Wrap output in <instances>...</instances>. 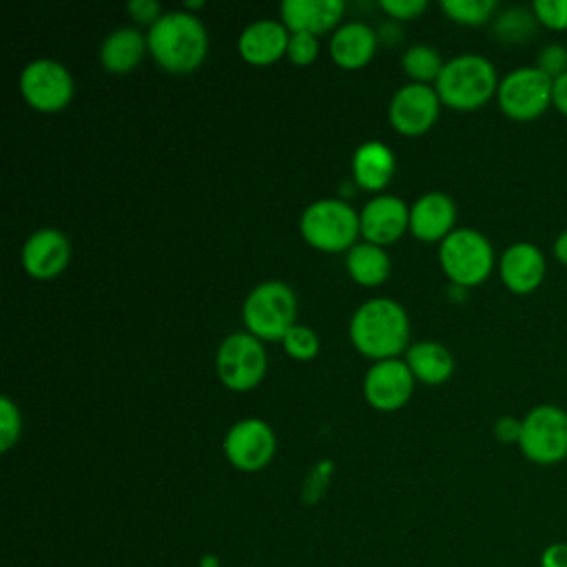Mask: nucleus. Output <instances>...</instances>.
Segmentation results:
<instances>
[{
	"label": "nucleus",
	"instance_id": "f257e3e1",
	"mask_svg": "<svg viewBox=\"0 0 567 567\" xmlns=\"http://www.w3.org/2000/svg\"><path fill=\"white\" fill-rule=\"evenodd\" d=\"M410 319L403 306L388 297H374L361 303L350 319V341L374 359H396L408 348Z\"/></svg>",
	"mask_w": 567,
	"mask_h": 567
},
{
	"label": "nucleus",
	"instance_id": "f03ea898",
	"mask_svg": "<svg viewBox=\"0 0 567 567\" xmlns=\"http://www.w3.org/2000/svg\"><path fill=\"white\" fill-rule=\"evenodd\" d=\"M148 51L155 62L171 73L195 71L208 49V35L202 20L188 11H168L151 24L146 33Z\"/></svg>",
	"mask_w": 567,
	"mask_h": 567
},
{
	"label": "nucleus",
	"instance_id": "7ed1b4c3",
	"mask_svg": "<svg viewBox=\"0 0 567 567\" xmlns=\"http://www.w3.org/2000/svg\"><path fill=\"white\" fill-rule=\"evenodd\" d=\"M494 64L478 53H461L447 60L434 82L441 104L454 111H476L487 104L498 89Z\"/></svg>",
	"mask_w": 567,
	"mask_h": 567
},
{
	"label": "nucleus",
	"instance_id": "20e7f679",
	"mask_svg": "<svg viewBox=\"0 0 567 567\" xmlns=\"http://www.w3.org/2000/svg\"><path fill=\"white\" fill-rule=\"evenodd\" d=\"M244 323L250 334L261 341H277L295 326L297 299L288 284L264 281L257 284L241 308Z\"/></svg>",
	"mask_w": 567,
	"mask_h": 567
},
{
	"label": "nucleus",
	"instance_id": "39448f33",
	"mask_svg": "<svg viewBox=\"0 0 567 567\" xmlns=\"http://www.w3.org/2000/svg\"><path fill=\"white\" fill-rule=\"evenodd\" d=\"M303 239L326 252H341L354 246L361 233L359 213L343 199L326 197L312 202L299 221Z\"/></svg>",
	"mask_w": 567,
	"mask_h": 567
},
{
	"label": "nucleus",
	"instance_id": "423d86ee",
	"mask_svg": "<svg viewBox=\"0 0 567 567\" xmlns=\"http://www.w3.org/2000/svg\"><path fill=\"white\" fill-rule=\"evenodd\" d=\"M439 261L452 284L472 288L483 284L494 270V248L483 233L454 228L439 246Z\"/></svg>",
	"mask_w": 567,
	"mask_h": 567
},
{
	"label": "nucleus",
	"instance_id": "0eeeda50",
	"mask_svg": "<svg viewBox=\"0 0 567 567\" xmlns=\"http://www.w3.org/2000/svg\"><path fill=\"white\" fill-rule=\"evenodd\" d=\"M518 450L536 465H556L567 458V412L540 403L523 416Z\"/></svg>",
	"mask_w": 567,
	"mask_h": 567
},
{
	"label": "nucleus",
	"instance_id": "6e6552de",
	"mask_svg": "<svg viewBox=\"0 0 567 567\" xmlns=\"http://www.w3.org/2000/svg\"><path fill=\"white\" fill-rule=\"evenodd\" d=\"M498 109L514 122H532L551 106V78L536 64L512 69L496 89Z\"/></svg>",
	"mask_w": 567,
	"mask_h": 567
},
{
	"label": "nucleus",
	"instance_id": "1a4fd4ad",
	"mask_svg": "<svg viewBox=\"0 0 567 567\" xmlns=\"http://www.w3.org/2000/svg\"><path fill=\"white\" fill-rule=\"evenodd\" d=\"M215 365L226 388L246 392L264 379L268 359L261 339L250 332H235L221 341Z\"/></svg>",
	"mask_w": 567,
	"mask_h": 567
},
{
	"label": "nucleus",
	"instance_id": "9d476101",
	"mask_svg": "<svg viewBox=\"0 0 567 567\" xmlns=\"http://www.w3.org/2000/svg\"><path fill=\"white\" fill-rule=\"evenodd\" d=\"M20 93L35 111L55 113L71 102L73 78L64 64L40 58L22 69Z\"/></svg>",
	"mask_w": 567,
	"mask_h": 567
},
{
	"label": "nucleus",
	"instance_id": "9b49d317",
	"mask_svg": "<svg viewBox=\"0 0 567 567\" xmlns=\"http://www.w3.org/2000/svg\"><path fill=\"white\" fill-rule=\"evenodd\" d=\"M224 454L241 472H259L275 456V434L261 419H241L224 436Z\"/></svg>",
	"mask_w": 567,
	"mask_h": 567
},
{
	"label": "nucleus",
	"instance_id": "f8f14e48",
	"mask_svg": "<svg viewBox=\"0 0 567 567\" xmlns=\"http://www.w3.org/2000/svg\"><path fill=\"white\" fill-rule=\"evenodd\" d=\"M439 109L441 100L434 86L410 82L394 91L388 106V117L399 133L421 135L427 128H432V124L439 117Z\"/></svg>",
	"mask_w": 567,
	"mask_h": 567
},
{
	"label": "nucleus",
	"instance_id": "ddd939ff",
	"mask_svg": "<svg viewBox=\"0 0 567 567\" xmlns=\"http://www.w3.org/2000/svg\"><path fill=\"white\" fill-rule=\"evenodd\" d=\"M414 390V374L401 359L374 361L363 379L365 401L381 410L392 412L408 403Z\"/></svg>",
	"mask_w": 567,
	"mask_h": 567
},
{
	"label": "nucleus",
	"instance_id": "4468645a",
	"mask_svg": "<svg viewBox=\"0 0 567 567\" xmlns=\"http://www.w3.org/2000/svg\"><path fill=\"white\" fill-rule=\"evenodd\" d=\"M498 275L509 292L529 295L540 288L547 275L545 255L532 241H514L498 259Z\"/></svg>",
	"mask_w": 567,
	"mask_h": 567
},
{
	"label": "nucleus",
	"instance_id": "2eb2a0df",
	"mask_svg": "<svg viewBox=\"0 0 567 567\" xmlns=\"http://www.w3.org/2000/svg\"><path fill=\"white\" fill-rule=\"evenodd\" d=\"M359 226L365 241L377 246L392 244L410 228V208L401 197L377 195L361 208Z\"/></svg>",
	"mask_w": 567,
	"mask_h": 567
},
{
	"label": "nucleus",
	"instance_id": "dca6fc26",
	"mask_svg": "<svg viewBox=\"0 0 567 567\" xmlns=\"http://www.w3.org/2000/svg\"><path fill=\"white\" fill-rule=\"evenodd\" d=\"M71 259V244L66 235L55 228H40L22 246V266L35 279H51L60 275Z\"/></svg>",
	"mask_w": 567,
	"mask_h": 567
},
{
	"label": "nucleus",
	"instance_id": "f3484780",
	"mask_svg": "<svg viewBox=\"0 0 567 567\" xmlns=\"http://www.w3.org/2000/svg\"><path fill=\"white\" fill-rule=\"evenodd\" d=\"M456 221V206L450 195L430 190L410 206V230L423 241H443Z\"/></svg>",
	"mask_w": 567,
	"mask_h": 567
},
{
	"label": "nucleus",
	"instance_id": "a211bd4d",
	"mask_svg": "<svg viewBox=\"0 0 567 567\" xmlns=\"http://www.w3.org/2000/svg\"><path fill=\"white\" fill-rule=\"evenodd\" d=\"M341 0H286L281 2V22L290 33H326L343 16Z\"/></svg>",
	"mask_w": 567,
	"mask_h": 567
},
{
	"label": "nucleus",
	"instance_id": "6ab92c4d",
	"mask_svg": "<svg viewBox=\"0 0 567 567\" xmlns=\"http://www.w3.org/2000/svg\"><path fill=\"white\" fill-rule=\"evenodd\" d=\"M290 31L279 20H255L237 40L239 53L250 64H270L279 60L288 49Z\"/></svg>",
	"mask_w": 567,
	"mask_h": 567
},
{
	"label": "nucleus",
	"instance_id": "aec40b11",
	"mask_svg": "<svg viewBox=\"0 0 567 567\" xmlns=\"http://www.w3.org/2000/svg\"><path fill=\"white\" fill-rule=\"evenodd\" d=\"M377 49V33L365 22H346L330 38V58L343 69L368 64Z\"/></svg>",
	"mask_w": 567,
	"mask_h": 567
},
{
	"label": "nucleus",
	"instance_id": "412c9836",
	"mask_svg": "<svg viewBox=\"0 0 567 567\" xmlns=\"http://www.w3.org/2000/svg\"><path fill=\"white\" fill-rule=\"evenodd\" d=\"M148 49L146 35L133 27H120L109 33L100 49V62L109 73H128L133 71Z\"/></svg>",
	"mask_w": 567,
	"mask_h": 567
},
{
	"label": "nucleus",
	"instance_id": "4be33fe9",
	"mask_svg": "<svg viewBox=\"0 0 567 567\" xmlns=\"http://www.w3.org/2000/svg\"><path fill=\"white\" fill-rule=\"evenodd\" d=\"M352 175L361 188L381 190L394 175V153L383 142H363L352 155Z\"/></svg>",
	"mask_w": 567,
	"mask_h": 567
},
{
	"label": "nucleus",
	"instance_id": "5701e85b",
	"mask_svg": "<svg viewBox=\"0 0 567 567\" xmlns=\"http://www.w3.org/2000/svg\"><path fill=\"white\" fill-rule=\"evenodd\" d=\"M405 363L412 370L414 379L439 385L447 381L454 372V357L452 352L436 341H416L405 352Z\"/></svg>",
	"mask_w": 567,
	"mask_h": 567
},
{
	"label": "nucleus",
	"instance_id": "b1692460",
	"mask_svg": "<svg viewBox=\"0 0 567 567\" xmlns=\"http://www.w3.org/2000/svg\"><path fill=\"white\" fill-rule=\"evenodd\" d=\"M346 268L357 284L379 286L390 275V257L383 246H377L372 241H361L348 250Z\"/></svg>",
	"mask_w": 567,
	"mask_h": 567
},
{
	"label": "nucleus",
	"instance_id": "393cba45",
	"mask_svg": "<svg viewBox=\"0 0 567 567\" xmlns=\"http://www.w3.org/2000/svg\"><path fill=\"white\" fill-rule=\"evenodd\" d=\"M536 18L532 7L523 9V7H509L501 13L494 16L492 20V33L496 40L505 42V44H520L527 42L534 31H536Z\"/></svg>",
	"mask_w": 567,
	"mask_h": 567
},
{
	"label": "nucleus",
	"instance_id": "a878e982",
	"mask_svg": "<svg viewBox=\"0 0 567 567\" xmlns=\"http://www.w3.org/2000/svg\"><path fill=\"white\" fill-rule=\"evenodd\" d=\"M401 62H403L405 73L410 78H414L416 82H421V84H427L430 80L436 82V78H439V73H441L443 64H445L441 60V53L434 47H430V44H412L403 53Z\"/></svg>",
	"mask_w": 567,
	"mask_h": 567
},
{
	"label": "nucleus",
	"instance_id": "bb28decb",
	"mask_svg": "<svg viewBox=\"0 0 567 567\" xmlns=\"http://www.w3.org/2000/svg\"><path fill=\"white\" fill-rule=\"evenodd\" d=\"M443 13L458 24L478 27L494 20L498 11L496 0H441Z\"/></svg>",
	"mask_w": 567,
	"mask_h": 567
},
{
	"label": "nucleus",
	"instance_id": "cd10ccee",
	"mask_svg": "<svg viewBox=\"0 0 567 567\" xmlns=\"http://www.w3.org/2000/svg\"><path fill=\"white\" fill-rule=\"evenodd\" d=\"M284 348L286 352L297 359V361H310L319 352V337L312 328L295 323L286 334H284Z\"/></svg>",
	"mask_w": 567,
	"mask_h": 567
},
{
	"label": "nucleus",
	"instance_id": "c85d7f7f",
	"mask_svg": "<svg viewBox=\"0 0 567 567\" xmlns=\"http://www.w3.org/2000/svg\"><path fill=\"white\" fill-rule=\"evenodd\" d=\"M20 430H22V419H20L18 405L9 396H2L0 399V452H9L18 443Z\"/></svg>",
	"mask_w": 567,
	"mask_h": 567
},
{
	"label": "nucleus",
	"instance_id": "c756f323",
	"mask_svg": "<svg viewBox=\"0 0 567 567\" xmlns=\"http://www.w3.org/2000/svg\"><path fill=\"white\" fill-rule=\"evenodd\" d=\"M534 18L549 31H567V0H536L532 2Z\"/></svg>",
	"mask_w": 567,
	"mask_h": 567
},
{
	"label": "nucleus",
	"instance_id": "7c9ffc66",
	"mask_svg": "<svg viewBox=\"0 0 567 567\" xmlns=\"http://www.w3.org/2000/svg\"><path fill=\"white\" fill-rule=\"evenodd\" d=\"M536 66H538L545 75H549L551 80L565 75V73H567V47L560 44V42L545 44V47L538 51Z\"/></svg>",
	"mask_w": 567,
	"mask_h": 567
},
{
	"label": "nucleus",
	"instance_id": "2f4dec72",
	"mask_svg": "<svg viewBox=\"0 0 567 567\" xmlns=\"http://www.w3.org/2000/svg\"><path fill=\"white\" fill-rule=\"evenodd\" d=\"M319 53V40L317 35L312 33H290V40H288V49H286V55L290 58V62L295 64H310Z\"/></svg>",
	"mask_w": 567,
	"mask_h": 567
},
{
	"label": "nucleus",
	"instance_id": "473e14b6",
	"mask_svg": "<svg viewBox=\"0 0 567 567\" xmlns=\"http://www.w3.org/2000/svg\"><path fill=\"white\" fill-rule=\"evenodd\" d=\"M425 0H381V9L396 20H412L425 11Z\"/></svg>",
	"mask_w": 567,
	"mask_h": 567
},
{
	"label": "nucleus",
	"instance_id": "72a5a7b5",
	"mask_svg": "<svg viewBox=\"0 0 567 567\" xmlns=\"http://www.w3.org/2000/svg\"><path fill=\"white\" fill-rule=\"evenodd\" d=\"M126 9L133 16V20L142 24H155L162 18V7L155 0H131Z\"/></svg>",
	"mask_w": 567,
	"mask_h": 567
},
{
	"label": "nucleus",
	"instance_id": "f704fd0d",
	"mask_svg": "<svg viewBox=\"0 0 567 567\" xmlns=\"http://www.w3.org/2000/svg\"><path fill=\"white\" fill-rule=\"evenodd\" d=\"M520 430H523V419H516V416H498L494 421V436L501 441V443H516L520 441Z\"/></svg>",
	"mask_w": 567,
	"mask_h": 567
},
{
	"label": "nucleus",
	"instance_id": "c9c22d12",
	"mask_svg": "<svg viewBox=\"0 0 567 567\" xmlns=\"http://www.w3.org/2000/svg\"><path fill=\"white\" fill-rule=\"evenodd\" d=\"M330 470H332V463H330V461H323V463H319V465L312 470V474H310V478L306 481V487H303L306 501H317V498L321 496V492H323V487H326V483H328Z\"/></svg>",
	"mask_w": 567,
	"mask_h": 567
},
{
	"label": "nucleus",
	"instance_id": "e433bc0d",
	"mask_svg": "<svg viewBox=\"0 0 567 567\" xmlns=\"http://www.w3.org/2000/svg\"><path fill=\"white\" fill-rule=\"evenodd\" d=\"M540 567H567V543H551L540 551Z\"/></svg>",
	"mask_w": 567,
	"mask_h": 567
},
{
	"label": "nucleus",
	"instance_id": "4c0bfd02",
	"mask_svg": "<svg viewBox=\"0 0 567 567\" xmlns=\"http://www.w3.org/2000/svg\"><path fill=\"white\" fill-rule=\"evenodd\" d=\"M551 109L567 117V73L551 80Z\"/></svg>",
	"mask_w": 567,
	"mask_h": 567
},
{
	"label": "nucleus",
	"instance_id": "58836bf2",
	"mask_svg": "<svg viewBox=\"0 0 567 567\" xmlns=\"http://www.w3.org/2000/svg\"><path fill=\"white\" fill-rule=\"evenodd\" d=\"M551 252H554V257H556L563 266H567V228L554 239Z\"/></svg>",
	"mask_w": 567,
	"mask_h": 567
}]
</instances>
